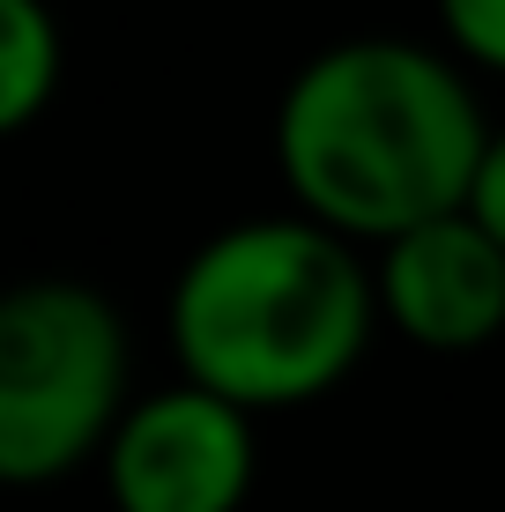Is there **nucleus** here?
I'll list each match as a JSON object with an SVG mask.
<instances>
[{
  "label": "nucleus",
  "mask_w": 505,
  "mask_h": 512,
  "mask_svg": "<svg viewBox=\"0 0 505 512\" xmlns=\"http://www.w3.org/2000/svg\"><path fill=\"white\" fill-rule=\"evenodd\" d=\"M491 134L468 60L416 38H342L312 52L275 104V171L290 208L387 245L468 208Z\"/></svg>",
  "instance_id": "obj_1"
},
{
  "label": "nucleus",
  "mask_w": 505,
  "mask_h": 512,
  "mask_svg": "<svg viewBox=\"0 0 505 512\" xmlns=\"http://www.w3.org/2000/svg\"><path fill=\"white\" fill-rule=\"evenodd\" d=\"M379 327V275L364 245L305 208L208 231L171 275L164 305L179 379L216 386L253 416L327 401Z\"/></svg>",
  "instance_id": "obj_2"
},
{
  "label": "nucleus",
  "mask_w": 505,
  "mask_h": 512,
  "mask_svg": "<svg viewBox=\"0 0 505 512\" xmlns=\"http://www.w3.org/2000/svg\"><path fill=\"white\" fill-rule=\"evenodd\" d=\"M134 409V334L97 282L30 275L0 297V483L45 490L104 461Z\"/></svg>",
  "instance_id": "obj_3"
},
{
  "label": "nucleus",
  "mask_w": 505,
  "mask_h": 512,
  "mask_svg": "<svg viewBox=\"0 0 505 512\" xmlns=\"http://www.w3.org/2000/svg\"><path fill=\"white\" fill-rule=\"evenodd\" d=\"M97 468L112 512H246L260 475V416L201 379L156 386L134 394Z\"/></svg>",
  "instance_id": "obj_4"
},
{
  "label": "nucleus",
  "mask_w": 505,
  "mask_h": 512,
  "mask_svg": "<svg viewBox=\"0 0 505 512\" xmlns=\"http://www.w3.org/2000/svg\"><path fill=\"white\" fill-rule=\"evenodd\" d=\"M379 320L431 357H476L505 334V238L476 208L372 245Z\"/></svg>",
  "instance_id": "obj_5"
},
{
  "label": "nucleus",
  "mask_w": 505,
  "mask_h": 512,
  "mask_svg": "<svg viewBox=\"0 0 505 512\" xmlns=\"http://www.w3.org/2000/svg\"><path fill=\"white\" fill-rule=\"evenodd\" d=\"M60 82H67V30L52 0H0V134L38 127Z\"/></svg>",
  "instance_id": "obj_6"
},
{
  "label": "nucleus",
  "mask_w": 505,
  "mask_h": 512,
  "mask_svg": "<svg viewBox=\"0 0 505 512\" xmlns=\"http://www.w3.org/2000/svg\"><path fill=\"white\" fill-rule=\"evenodd\" d=\"M431 8H439L446 52L505 82V0H431Z\"/></svg>",
  "instance_id": "obj_7"
},
{
  "label": "nucleus",
  "mask_w": 505,
  "mask_h": 512,
  "mask_svg": "<svg viewBox=\"0 0 505 512\" xmlns=\"http://www.w3.org/2000/svg\"><path fill=\"white\" fill-rule=\"evenodd\" d=\"M468 208H476V216L505 238V127L491 134V149H483V171H476V193H468Z\"/></svg>",
  "instance_id": "obj_8"
}]
</instances>
